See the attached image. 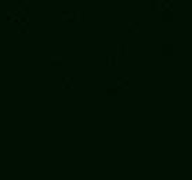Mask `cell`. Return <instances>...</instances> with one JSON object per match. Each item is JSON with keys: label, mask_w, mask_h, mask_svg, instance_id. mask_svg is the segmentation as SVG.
<instances>
[{"label": "cell", "mask_w": 192, "mask_h": 180, "mask_svg": "<svg viewBox=\"0 0 192 180\" xmlns=\"http://www.w3.org/2000/svg\"><path fill=\"white\" fill-rule=\"evenodd\" d=\"M72 82L73 80L71 79V78H65V79L62 80V83H64V87H65V89H67V87H69V89H71V87H72Z\"/></svg>", "instance_id": "1"}]
</instances>
